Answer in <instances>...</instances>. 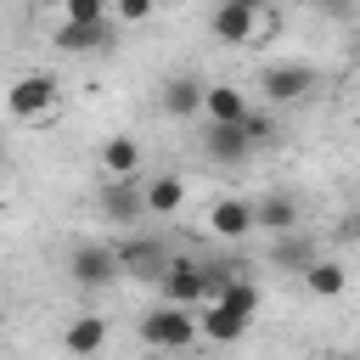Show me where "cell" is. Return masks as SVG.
Listing matches in <instances>:
<instances>
[{
	"instance_id": "obj_1",
	"label": "cell",
	"mask_w": 360,
	"mask_h": 360,
	"mask_svg": "<svg viewBox=\"0 0 360 360\" xmlns=\"http://www.w3.org/2000/svg\"><path fill=\"white\" fill-rule=\"evenodd\" d=\"M135 332H141V343L158 349V354H186V349L197 343V332H202V315L186 309V304H152Z\"/></svg>"
},
{
	"instance_id": "obj_2",
	"label": "cell",
	"mask_w": 360,
	"mask_h": 360,
	"mask_svg": "<svg viewBox=\"0 0 360 360\" xmlns=\"http://www.w3.org/2000/svg\"><path fill=\"white\" fill-rule=\"evenodd\" d=\"M96 214L107 219V225H124V231H135L141 219H152L146 214V180L135 174V180H101L96 186Z\"/></svg>"
},
{
	"instance_id": "obj_3",
	"label": "cell",
	"mask_w": 360,
	"mask_h": 360,
	"mask_svg": "<svg viewBox=\"0 0 360 360\" xmlns=\"http://www.w3.org/2000/svg\"><path fill=\"white\" fill-rule=\"evenodd\" d=\"M124 276V259H118V248H107V242H79L73 253H68V281L73 287H112Z\"/></svg>"
},
{
	"instance_id": "obj_4",
	"label": "cell",
	"mask_w": 360,
	"mask_h": 360,
	"mask_svg": "<svg viewBox=\"0 0 360 360\" xmlns=\"http://www.w3.org/2000/svg\"><path fill=\"white\" fill-rule=\"evenodd\" d=\"M315 68L309 62H270L264 73H259V90H264V101L270 107H292V101H304V96H315Z\"/></svg>"
},
{
	"instance_id": "obj_5",
	"label": "cell",
	"mask_w": 360,
	"mask_h": 360,
	"mask_svg": "<svg viewBox=\"0 0 360 360\" xmlns=\"http://www.w3.org/2000/svg\"><path fill=\"white\" fill-rule=\"evenodd\" d=\"M6 107H11V118H17V124L45 118V112L56 107V73H22V79L6 90Z\"/></svg>"
},
{
	"instance_id": "obj_6",
	"label": "cell",
	"mask_w": 360,
	"mask_h": 360,
	"mask_svg": "<svg viewBox=\"0 0 360 360\" xmlns=\"http://www.w3.org/2000/svg\"><path fill=\"white\" fill-rule=\"evenodd\" d=\"M118 259H124V276H141V281H163V270L174 264L163 236H135V231L118 242Z\"/></svg>"
},
{
	"instance_id": "obj_7",
	"label": "cell",
	"mask_w": 360,
	"mask_h": 360,
	"mask_svg": "<svg viewBox=\"0 0 360 360\" xmlns=\"http://www.w3.org/2000/svg\"><path fill=\"white\" fill-rule=\"evenodd\" d=\"M51 45L62 56H90V51H112L118 45V28L112 22H73V17H62L51 28Z\"/></svg>"
},
{
	"instance_id": "obj_8",
	"label": "cell",
	"mask_w": 360,
	"mask_h": 360,
	"mask_svg": "<svg viewBox=\"0 0 360 360\" xmlns=\"http://www.w3.org/2000/svg\"><path fill=\"white\" fill-rule=\"evenodd\" d=\"M253 152H259V146L248 141L242 124H208V129H202V158L219 163V169H242Z\"/></svg>"
},
{
	"instance_id": "obj_9",
	"label": "cell",
	"mask_w": 360,
	"mask_h": 360,
	"mask_svg": "<svg viewBox=\"0 0 360 360\" xmlns=\"http://www.w3.org/2000/svg\"><path fill=\"white\" fill-rule=\"evenodd\" d=\"M202 225H208L219 242H242L248 231H259V208H253L248 197H214Z\"/></svg>"
},
{
	"instance_id": "obj_10",
	"label": "cell",
	"mask_w": 360,
	"mask_h": 360,
	"mask_svg": "<svg viewBox=\"0 0 360 360\" xmlns=\"http://www.w3.org/2000/svg\"><path fill=\"white\" fill-rule=\"evenodd\" d=\"M163 304H186V309H202L208 304V287H202V259H174L158 281Z\"/></svg>"
},
{
	"instance_id": "obj_11",
	"label": "cell",
	"mask_w": 360,
	"mask_h": 360,
	"mask_svg": "<svg viewBox=\"0 0 360 360\" xmlns=\"http://www.w3.org/2000/svg\"><path fill=\"white\" fill-rule=\"evenodd\" d=\"M208 28H214L219 45H248V39L264 28V11H253V6H242V0H219L214 17H208Z\"/></svg>"
},
{
	"instance_id": "obj_12",
	"label": "cell",
	"mask_w": 360,
	"mask_h": 360,
	"mask_svg": "<svg viewBox=\"0 0 360 360\" xmlns=\"http://www.w3.org/2000/svg\"><path fill=\"white\" fill-rule=\"evenodd\" d=\"M321 253H315V236L298 225V231H287V236H270V253H264V264L270 270H292V276H304L309 264H315Z\"/></svg>"
},
{
	"instance_id": "obj_13",
	"label": "cell",
	"mask_w": 360,
	"mask_h": 360,
	"mask_svg": "<svg viewBox=\"0 0 360 360\" xmlns=\"http://www.w3.org/2000/svg\"><path fill=\"white\" fill-rule=\"evenodd\" d=\"M62 349H68L73 360H96V354L107 349V315H73V321L62 326Z\"/></svg>"
},
{
	"instance_id": "obj_14",
	"label": "cell",
	"mask_w": 360,
	"mask_h": 360,
	"mask_svg": "<svg viewBox=\"0 0 360 360\" xmlns=\"http://www.w3.org/2000/svg\"><path fill=\"white\" fill-rule=\"evenodd\" d=\"M163 112L169 118H197L202 112V101H208V84L202 79H191V73H174V79H163Z\"/></svg>"
},
{
	"instance_id": "obj_15",
	"label": "cell",
	"mask_w": 360,
	"mask_h": 360,
	"mask_svg": "<svg viewBox=\"0 0 360 360\" xmlns=\"http://www.w3.org/2000/svg\"><path fill=\"white\" fill-rule=\"evenodd\" d=\"M96 163H101V174H112V180H135V174H141V141H135V135H107L101 152H96Z\"/></svg>"
},
{
	"instance_id": "obj_16",
	"label": "cell",
	"mask_w": 360,
	"mask_h": 360,
	"mask_svg": "<svg viewBox=\"0 0 360 360\" xmlns=\"http://www.w3.org/2000/svg\"><path fill=\"white\" fill-rule=\"evenodd\" d=\"M253 208H259V231H270V236H287V231H298V225H304L298 197H287V191H264Z\"/></svg>"
},
{
	"instance_id": "obj_17",
	"label": "cell",
	"mask_w": 360,
	"mask_h": 360,
	"mask_svg": "<svg viewBox=\"0 0 360 360\" xmlns=\"http://www.w3.org/2000/svg\"><path fill=\"white\" fill-rule=\"evenodd\" d=\"M186 208V180L180 174H152L146 180V214L152 219H174Z\"/></svg>"
},
{
	"instance_id": "obj_18",
	"label": "cell",
	"mask_w": 360,
	"mask_h": 360,
	"mask_svg": "<svg viewBox=\"0 0 360 360\" xmlns=\"http://www.w3.org/2000/svg\"><path fill=\"white\" fill-rule=\"evenodd\" d=\"M298 281H304L309 298H343V292H349V270H343L338 259H315Z\"/></svg>"
},
{
	"instance_id": "obj_19",
	"label": "cell",
	"mask_w": 360,
	"mask_h": 360,
	"mask_svg": "<svg viewBox=\"0 0 360 360\" xmlns=\"http://www.w3.org/2000/svg\"><path fill=\"white\" fill-rule=\"evenodd\" d=\"M202 112H208V124H242L253 107H248V96H242L236 84H208V101H202Z\"/></svg>"
},
{
	"instance_id": "obj_20",
	"label": "cell",
	"mask_w": 360,
	"mask_h": 360,
	"mask_svg": "<svg viewBox=\"0 0 360 360\" xmlns=\"http://www.w3.org/2000/svg\"><path fill=\"white\" fill-rule=\"evenodd\" d=\"M248 326H253L248 315H236V309H225V304H202V338H208V343H236Z\"/></svg>"
},
{
	"instance_id": "obj_21",
	"label": "cell",
	"mask_w": 360,
	"mask_h": 360,
	"mask_svg": "<svg viewBox=\"0 0 360 360\" xmlns=\"http://www.w3.org/2000/svg\"><path fill=\"white\" fill-rule=\"evenodd\" d=\"M236 276H248V264H242V259H225V253H219V259H202V287H208V304H214V298H225V287H231Z\"/></svg>"
},
{
	"instance_id": "obj_22",
	"label": "cell",
	"mask_w": 360,
	"mask_h": 360,
	"mask_svg": "<svg viewBox=\"0 0 360 360\" xmlns=\"http://www.w3.org/2000/svg\"><path fill=\"white\" fill-rule=\"evenodd\" d=\"M214 304H225V309H236V315H259V304H264V287L253 281V276H236L231 287H225V298H214Z\"/></svg>"
},
{
	"instance_id": "obj_23",
	"label": "cell",
	"mask_w": 360,
	"mask_h": 360,
	"mask_svg": "<svg viewBox=\"0 0 360 360\" xmlns=\"http://www.w3.org/2000/svg\"><path fill=\"white\" fill-rule=\"evenodd\" d=\"M242 129H248V141H253V146H270V141L281 135V124H276V112H270V107H253V112L242 118Z\"/></svg>"
},
{
	"instance_id": "obj_24",
	"label": "cell",
	"mask_w": 360,
	"mask_h": 360,
	"mask_svg": "<svg viewBox=\"0 0 360 360\" xmlns=\"http://www.w3.org/2000/svg\"><path fill=\"white\" fill-rule=\"evenodd\" d=\"M62 6V17H73V22H107L112 17V0H56Z\"/></svg>"
},
{
	"instance_id": "obj_25",
	"label": "cell",
	"mask_w": 360,
	"mask_h": 360,
	"mask_svg": "<svg viewBox=\"0 0 360 360\" xmlns=\"http://www.w3.org/2000/svg\"><path fill=\"white\" fill-rule=\"evenodd\" d=\"M158 11V0H112V17L124 22V28H135V22H146Z\"/></svg>"
},
{
	"instance_id": "obj_26",
	"label": "cell",
	"mask_w": 360,
	"mask_h": 360,
	"mask_svg": "<svg viewBox=\"0 0 360 360\" xmlns=\"http://www.w3.org/2000/svg\"><path fill=\"white\" fill-rule=\"evenodd\" d=\"M343 236H349V242H360V208H354V214H343Z\"/></svg>"
},
{
	"instance_id": "obj_27",
	"label": "cell",
	"mask_w": 360,
	"mask_h": 360,
	"mask_svg": "<svg viewBox=\"0 0 360 360\" xmlns=\"http://www.w3.org/2000/svg\"><path fill=\"white\" fill-rule=\"evenodd\" d=\"M242 6H253V11H264V6H270V0H242Z\"/></svg>"
}]
</instances>
